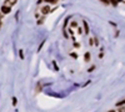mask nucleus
Returning a JSON list of instances; mask_svg holds the SVG:
<instances>
[{"label":"nucleus","mask_w":125,"mask_h":112,"mask_svg":"<svg viewBox=\"0 0 125 112\" xmlns=\"http://www.w3.org/2000/svg\"><path fill=\"white\" fill-rule=\"evenodd\" d=\"M10 11H11V6H9V5H3L1 6V14H9Z\"/></svg>","instance_id":"1"},{"label":"nucleus","mask_w":125,"mask_h":112,"mask_svg":"<svg viewBox=\"0 0 125 112\" xmlns=\"http://www.w3.org/2000/svg\"><path fill=\"white\" fill-rule=\"evenodd\" d=\"M50 11H51V9H50V5H45V6H43V8H41V14H44V15L49 14Z\"/></svg>","instance_id":"2"},{"label":"nucleus","mask_w":125,"mask_h":112,"mask_svg":"<svg viewBox=\"0 0 125 112\" xmlns=\"http://www.w3.org/2000/svg\"><path fill=\"white\" fill-rule=\"evenodd\" d=\"M16 1H18V0H6V1H5V5L13 6V5H15V4H16Z\"/></svg>","instance_id":"3"},{"label":"nucleus","mask_w":125,"mask_h":112,"mask_svg":"<svg viewBox=\"0 0 125 112\" xmlns=\"http://www.w3.org/2000/svg\"><path fill=\"white\" fill-rule=\"evenodd\" d=\"M90 57H91V56H90V52H86V54H85V56H84V60L88 62V61L90 60Z\"/></svg>","instance_id":"4"},{"label":"nucleus","mask_w":125,"mask_h":112,"mask_svg":"<svg viewBox=\"0 0 125 112\" xmlns=\"http://www.w3.org/2000/svg\"><path fill=\"white\" fill-rule=\"evenodd\" d=\"M84 27H85V33H88L89 29H88V24H86V23H84Z\"/></svg>","instance_id":"5"},{"label":"nucleus","mask_w":125,"mask_h":112,"mask_svg":"<svg viewBox=\"0 0 125 112\" xmlns=\"http://www.w3.org/2000/svg\"><path fill=\"white\" fill-rule=\"evenodd\" d=\"M101 1H103L104 5H108V4H109V0H101Z\"/></svg>","instance_id":"6"},{"label":"nucleus","mask_w":125,"mask_h":112,"mask_svg":"<svg viewBox=\"0 0 125 112\" xmlns=\"http://www.w3.org/2000/svg\"><path fill=\"white\" fill-rule=\"evenodd\" d=\"M45 1H48V3H56L58 0H45Z\"/></svg>","instance_id":"7"},{"label":"nucleus","mask_w":125,"mask_h":112,"mask_svg":"<svg viewBox=\"0 0 125 112\" xmlns=\"http://www.w3.org/2000/svg\"><path fill=\"white\" fill-rule=\"evenodd\" d=\"M71 26H73V27H76V26H78V23H75V21H74V23L71 24Z\"/></svg>","instance_id":"8"},{"label":"nucleus","mask_w":125,"mask_h":112,"mask_svg":"<svg viewBox=\"0 0 125 112\" xmlns=\"http://www.w3.org/2000/svg\"><path fill=\"white\" fill-rule=\"evenodd\" d=\"M113 1H114V3H116V1H118V0H113Z\"/></svg>","instance_id":"9"},{"label":"nucleus","mask_w":125,"mask_h":112,"mask_svg":"<svg viewBox=\"0 0 125 112\" xmlns=\"http://www.w3.org/2000/svg\"><path fill=\"white\" fill-rule=\"evenodd\" d=\"M110 112H114V111H110Z\"/></svg>","instance_id":"10"}]
</instances>
